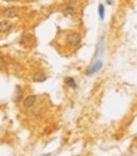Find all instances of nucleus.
Listing matches in <instances>:
<instances>
[{
    "instance_id": "1",
    "label": "nucleus",
    "mask_w": 137,
    "mask_h": 156,
    "mask_svg": "<svg viewBox=\"0 0 137 156\" xmlns=\"http://www.w3.org/2000/svg\"><path fill=\"white\" fill-rule=\"evenodd\" d=\"M65 41H67V43L69 44V45L76 47V45H79V43L82 41V37L78 34V33H69V34L67 35Z\"/></svg>"
},
{
    "instance_id": "2",
    "label": "nucleus",
    "mask_w": 137,
    "mask_h": 156,
    "mask_svg": "<svg viewBox=\"0 0 137 156\" xmlns=\"http://www.w3.org/2000/svg\"><path fill=\"white\" fill-rule=\"evenodd\" d=\"M18 14H19L18 8H14V6L3 9V12H2V15L5 16V18H15Z\"/></svg>"
},
{
    "instance_id": "3",
    "label": "nucleus",
    "mask_w": 137,
    "mask_h": 156,
    "mask_svg": "<svg viewBox=\"0 0 137 156\" xmlns=\"http://www.w3.org/2000/svg\"><path fill=\"white\" fill-rule=\"evenodd\" d=\"M62 13L63 15L65 16H69V15H73L76 13V6L73 4H65L62 6Z\"/></svg>"
},
{
    "instance_id": "4",
    "label": "nucleus",
    "mask_w": 137,
    "mask_h": 156,
    "mask_svg": "<svg viewBox=\"0 0 137 156\" xmlns=\"http://www.w3.org/2000/svg\"><path fill=\"white\" fill-rule=\"evenodd\" d=\"M35 101H37V97L34 94L28 96L23 101V106L25 107V108H32V107L35 105Z\"/></svg>"
},
{
    "instance_id": "5",
    "label": "nucleus",
    "mask_w": 137,
    "mask_h": 156,
    "mask_svg": "<svg viewBox=\"0 0 137 156\" xmlns=\"http://www.w3.org/2000/svg\"><path fill=\"white\" fill-rule=\"evenodd\" d=\"M12 29V23L9 20H2L0 22V33H6Z\"/></svg>"
},
{
    "instance_id": "6",
    "label": "nucleus",
    "mask_w": 137,
    "mask_h": 156,
    "mask_svg": "<svg viewBox=\"0 0 137 156\" xmlns=\"http://www.w3.org/2000/svg\"><path fill=\"white\" fill-rule=\"evenodd\" d=\"M102 64H103V63H102V61H97V62H96V63L90 68V69L87 71V74H88V76H92L94 72L100 71V69H101V67H102Z\"/></svg>"
},
{
    "instance_id": "7",
    "label": "nucleus",
    "mask_w": 137,
    "mask_h": 156,
    "mask_svg": "<svg viewBox=\"0 0 137 156\" xmlns=\"http://www.w3.org/2000/svg\"><path fill=\"white\" fill-rule=\"evenodd\" d=\"M64 82H65L67 86H69L71 88H73V90L77 88V83H76V81H74V78H72V77H67L65 80H64Z\"/></svg>"
},
{
    "instance_id": "8",
    "label": "nucleus",
    "mask_w": 137,
    "mask_h": 156,
    "mask_svg": "<svg viewBox=\"0 0 137 156\" xmlns=\"http://www.w3.org/2000/svg\"><path fill=\"white\" fill-rule=\"evenodd\" d=\"M45 80H47V77L43 76V74H37V76H34V81H35V82H44Z\"/></svg>"
},
{
    "instance_id": "9",
    "label": "nucleus",
    "mask_w": 137,
    "mask_h": 156,
    "mask_svg": "<svg viewBox=\"0 0 137 156\" xmlns=\"http://www.w3.org/2000/svg\"><path fill=\"white\" fill-rule=\"evenodd\" d=\"M98 13H100V18L103 19V18H104V6H103V4H100V6H98Z\"/></svg>"
},
{
    "instance_id": "10",
    "label": "nucleus",
    "mask_w": 137,
    "mask_h": 156,
    "mask_svg": "<svg viewBox=\"0 0 137 156\" xmlns=\"http://www.w3.org/2000/svg\"><path fill=\"white\" fill-rule=\"evenodd\" d=\"M4 64H5V61H4V58L0 55V69H2V68L4 67Z\"/></svg>"
},
{
    "instance_id": "11",
    "label": "nucleus",
    "mask_w": 137,
    "mask_h": 156,
    "mask_svg": "<svg viewBox=\"0 0 137 156\" xmlns=\"http://www.w3.org/2000/svg\"><path fill=\"white\" fill-rule=\"evenodd\" d=\"M5 2H8V3H10V2H15V0H5Z\"/></svg>"
}]
</instances>
